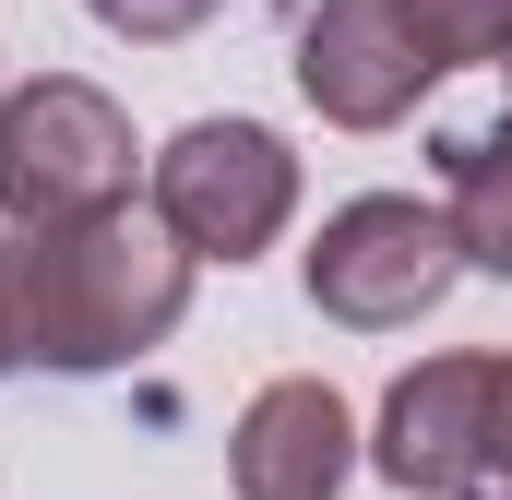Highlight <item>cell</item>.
Segmentation results:
<instances>
[{
    "instance_id": "cell-2",
    "label": "cell",
    "mask_w": 512,
    "mask_h": 500,
    "mask_svg": "<svg viewBox=\"0 0 512 500\" xmlns=\"http://www.w3.org/2000/svg\"><path fill=\"white\" fill-rule=\"evenodd\" d=\"M465 239H453V203H417V191H358L322 215L310 239V310L346 322V334H405L453 298Z\"/></svg>"
},
{
    "instance_id": "cell-3",
    "label": "cell",
    "mask_w": 512,
    "mask_h": 500,
    "mask_svg": "<svg viewBox=\"0 0 512 500\" xmlns=\"http://www.w3.org/2000/svg\"><path fill=\"white\" fill-rule=\"evenodd\" d=\"M131 203V120L108 84L36 72L0 96V227H72Z\"/></svg>"
},
{
    "instance_id": "cell-11",
    "label": "cell",
    "mask_w": 512,
    "mask_h": 500,
    "mask_svg": "<svg viewBox=\"0 0 512 500\" xmlns=\"http://www.w3.org/2000/svg\"><path fill=\"white\" fill-rule=\"evenodd\" d=\"M512 489V358H489V441H477V500Z\"/></svg>"
},
{
    "instance_id": "cell-13",
    "label": "cell",
    "mask_w": 512,
    "mask_h": 500,
    "mask_svg": "<svg viewBox=\"0 0 512 500\" xmlns=\"http://www.w3.org/2000/svg\"><path fill=\"white\" fill-rule=\"evenodd\" d=\"M501 72H512V48H501Z\"/></svg>"
},
{
    "instance_id": "cell-7",
    "label": "cell",
    "mask_w": 512,
    "mask_h": 500,
    "mask_svg": "<svg viewBox=\"0 0 512 500\" xmlns=\"http://www.w3.org/2000/svg\"><path fill=\"white\" fill-rule=\"evenodd\" d=\"M227 465H239V500H346L358 477V417L334 381H262L227 429Z\"/></svg>"
},
{
    "instance_id": "cell-9",
    "label": "cell",
    "mask_w": 512,
    "mask_h": 500,
    "mask_svg": "<svg viewBox=\"0 0 512 500\" xmlns=\"http://www.w3.org/2000/svg\"><path fill=\"white\" fill-rule=\"evenodd\" d=\"M393 12L429 36V60H441V72L501 60V48H512V0H393Z\"/></svg>"
},
{
    "instance_id": "cell-14",
    "label": "cell",
    "mask_w": 512,
    "mask_h": 500,
    "mask_svg": "<svg viewBox=\"0 0 512 500\" xmlns=\"http://www.w3.org/2000/svg\"><path fill=\"white\" fill-rule=\"evenodd\" d=\"M501 500H512V489H501Z\"/></svg>"
},
{
    "instance_id": "cell-10",
    "label": "cell",
    "mask_w": 512,
    "mask_h": 500,
    "mask_svg": "<svg viewBox=\"0 0 512 500\" xmlns=\"http://www.w3.org/2000/svg\"><path fill=\"white\" fill-rule=\"evenodd\" d=\"M84 12H96L108 36H131V48H167V36H191L215 0H84Z\"/></svg>"
},
{
    "instance_id": "cell-1",
    "label": "cell",
    "mask_w": 512,
    "mask_h": 500,
    "mask_svg": "<svg viewBox=\"0 0 512 500\" xmlns=\"http://www.w3.org/2000/svg\"><path fill=\"white\" fill-rule=\"evenodd\" d=\"M12 310L36 370H131L143 346L179 334L191 310V239L143 203L72 215V227H12Z\"/></svg>"
},
{
    "instance_id": "cell-12",
    "label": "cell",
    "mask_w": 512,
    "mask_h": 500,
    "mask_svg": "<svg viewBox=\"0 0 512 500\" xmlns=\"http://www.w3.org/2000/svg\"><path fill=\"white\" fill-rule=\"evenodd\" d=\"M0 370H24V310H12V227H0Z\"/></svg>"
},
{
    "instance_id": "cell-5",
    "label": "cell",
    "mask_w": 512,
    "mask_h": 500,
    "mask_svg": "<svg viewBox=\"0 0 512 500\" xmlns=\"http://www.w3.org/2000/svg\"><path fill=\"white\" fill-rule=\"evenodd\" d=\"M429 84H441V60H429V36H417L393 0H322V12L298 24V96H310L334 131L417 120Z\"/></svg>"
},
{
    "instance_id": "cell-8",
    "label": "cell",
    "mask_w": 512,
    "mask_h": 500,
    "mask_svg": "<svg viewBox=\"0 0 512 500\" xmlns=\"http://www.w3.org/2000/svg\"><path fill=\"white\" fill-rule=\"evenodd\" d=\"M441 179H453L441 203H453V239H465V262L512 286V108H501L489 131H453V143H441Z\"/></svg>"
},
{
    "instance_id": "cell-4",
    "label": "cell",
    "mask_w": 512,
    "mask_h": 500,
    "mask_svg": "<svg viewBox=\"0 0 512 500\" xmlns=\"http://www.w3.org/2000/svg\"><path fill=\"white\" fill-rule=\"evenodd\" d=\"M143 203L191 239V262H251L298 215V155L262 120H191L143 155Z\"/></svg>"
},
{
    "instance_id": "cell-6",
    "label": "cell",
    "mask_w": 512,
    "mask_h": 500,
    "mask_svg": "<svg viewBox=\"0 0 512 500\" xmlns=\"http://www.w3.org/2000/svg\"><path fill=\"white\" fill-rule=\"evenodd\" d=\"M477 441H489V358H417L370 417V465L405 500H477Z\"/></svg>"
}]
</instances>
